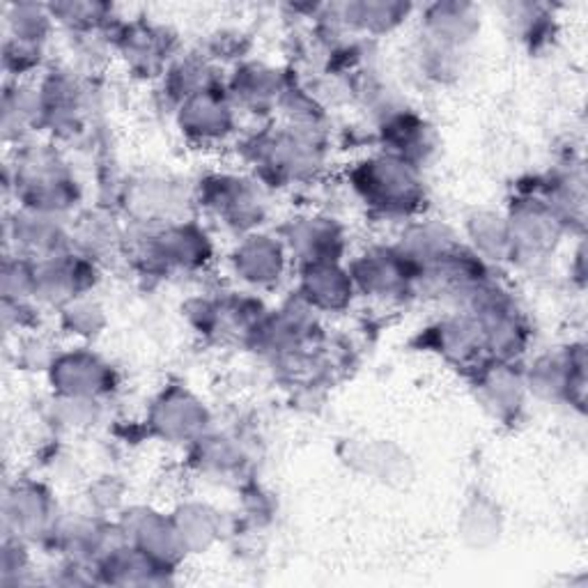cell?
Returning a JSON list of instances; mask_svg holds the SVG:
<instances>
[{"mask_svg":"<svg viewBox=\"0 0 588 588\" xmlns=\"http://www.w3.org/2000/svg\"><path fill=\"white\" fill-rule=\"evenodd\" d=\"M359 189L366 191V199L388 210H403L414 201L416 180L407 161L379 159L368 163V171L359 180Z\"/></svg>","mask_w":588,"mask_h":588,"instance_id":"obj_1","label":"cell"},{"mask_svg":"<svg viewBox=\"0 0 588 588\" xmlns=\"http://www.w3.org/2000/svg\"><path fill=\"white\" fill-rule=\"evenodd\" d=\"M49 520L46 492L28 481H17L6 492V536H35Z\"/></svg>","mask_w":588,"mask_h":588,"instance_id":"obj_2","label":"cell"},{"mask_svg":"<svg viewBox=\"0 0 588 588\" xmlns=\"http://www.w3.org/2000/svg\"><path fill=\"white\" fill-rule=\"evenodd\" d=\"M51 379L67 398L95 396L104 388L106 368L88 354H70L51 361Z\"/></svg>","mask_w":588,"mask_h":588,"instance_id":"obj_3","label":"cell"},{"mask_svg":"<svg viewBox=\"0 0 588 588\" xmlns=\"http://www.w3.org/2000/svg\"><path fill=\"white\" fill-rule=\"evenodd\" d=\"M426 25L432 44L451 49L464 44L475 31V14L471 6L437 3L426 12Z\"/></svg>","mask_w":588,"mask_h":588,"instance_id":"obj_4","label":"cell"},{"mask_svg":"<svg viewBox=\"0 0 588 588\" xmlns=\"http://www.w3.org/2000/svg\"><path fill=\"white\" fill-rule=\"evenodd\" d=\"M237 265L250 281L265 284L271 281V278H278V271H281V254H278V246L265 242V237H254L242 246Z\"/></svg>","mask_w":588,"mask_h":588,"instance_id":"obj_5","label":"cell"},{"mask_svg":"<svg viewBox=\"0 0 588 588\" xmlns=\"http://www.w3.org/2000/svg\"><path fill=\"white\" fill-rule=\"evenodd\" d=\"M51 12L44 6H8L6 8V23H8V38L42 44L49 28H51Z\"/></svg>","mask_w":588,"mask_h":588,"instance_id":"obj_6","label":"cell"},{"mask_svg":"<svg viewBox=\"0 0 588 588\" xmlns=\"http://www.w3.org/2000/svg\"><path fill=\"white\" fill-rule=\"evenodd\" d=\"M306 292L311 295V301L320 306H339L352 292V281L343 278L333 265L313 263L306 276Z\"/></svg>","mask_w":588,"mask_h":588,"instance_id":"obj_7","label":"cell"},{"mask_svg":"<svg viewBox=\"0 0 588 588\" xmlns=\"http://www.w3.org/2000/svg\"><path fill=\"white\" fill-rule=\"evenodd\" d=\"M409 6L400 3H352L343 8V19L363 31H388L409 14Z\"/></svg>","mask_w":588,"mask_h":588,"instance_id":"obj_8","label":"cell"},{"mask_svg":"<svg viewBox=\"0 0 588 588\" xmlns=\"http://www.w3.org/2000/svg\"><path fill=\"white\" fill-rule=\"evenodd\" d=\"M186 110H189L186 114L189 127L203 136H212L218 129L223 131L228 127V110L223 108L221 101L212 97L207 90L193 93L191 99L186 101Z\"/></svg>","mask_w":588,"mask_h":588,"instance_id":"obj_9","label":"cell"},{"mask_svg":"<svg viewBox=\"0 0 588 588\" xmlns=\"http://www.w3.org/2000/svg\"><path fill=\"white\" fill-rule=\"evenodd\" d=\"M46 8L53 19L76 25V28H93L101 19H106V12H108V8L99 3H58V6H46Z\"/></svg>","mask_w":588,"mask_h":588,"instance_id":"obj_10","label":"cell"}]
</instances>
